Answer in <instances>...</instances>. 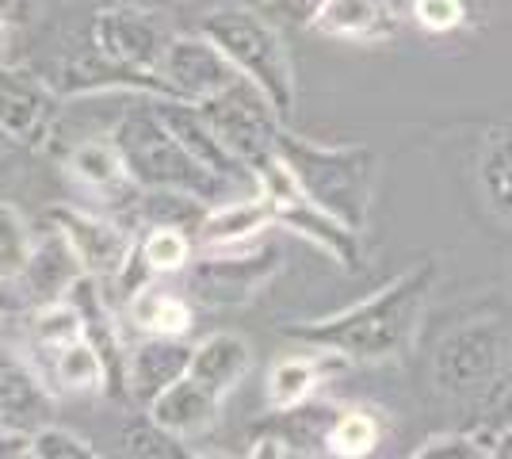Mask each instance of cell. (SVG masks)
<instances>
[{"label":"cell","instance_id":"9","mask_svg":"<svg viewBox=\"0 0 512 459\" xmlns=\"http://www.w3.org/2000/svg\"><path fill=\"white\" fill-rule=\"evenodd\" d=\"M169 39L172 27L161 20V12L138 8V4L100 8L88 23V50H96L115 66L146 69V73H157Z\"/></svg>","mask_w":512,"mask_h":459},{"label":"cell","instance_id":"34","mask_svg":"<svg viewBox=\"0 0 512 459\" xmlns=\"http://www.w3.org/2000/svg\"><path fill=\"white\" fill-rule=\"evenodd\" d=\"M409 16L428 35H448L467 20V4L463 0H413Z\"/></svg>","mask_w":512,"mask_h":459},{"label":"cell","instance_id":"2","mask_svg":"<svg viewBox=\"0 0 512 459\" xmlns=\"http://www.w3.org/2000/svg\"><path fill=\"white\" fill-rule=\"evenodd\" d=\"M276 153L287 165V173L295 176L306 196L318 203L321 211H329L333 219H341L348 230L363 234L371 219V203H375V173H379V157L367 146H325L314 138L279 127Z\"/></svg>","mask_w":512,"mask_h":459},{"label":"cell","instance_id":"31","mask_svg":"<svg viewBox=\"0 0 512 459\" xmlns=\"http://www.w3.org/2000/svg\"><path fill=\"white\" fill-rule=\"evenodd\" d=\"M31 226L12 203L0 199V276H16L31 253Z\"/></svg>","mask_w":512,"mask_h":459},{"label":"cell","instance_id":"27","mask_svg":"<svg viewBox=\"0 0 512 459\" xmlns=\"http://www.w3.org/2000/svg\"><path fill=\"white\" fill-rule=\"evenodd\" d=\"M478 180H482V196L501 219H512V127L490 131L478 161Z\"/></svg>","mask_w":512,"mask_h":459},{"label":"cell","instance_id":"5","mask_svg":"<svg viewBox=\"0 0 512 459\" xmlns=\"http://www.w3.org/2000/svg\"><path fill=\"white\" fill-rule=\"evenodd\" d=\"M283 272L276 245H226V249H195L184 264L188 303L207 310H237L249 306L264 287Z\"/></svg>","mask_w":512,"mask_h":459},{"label":"cell","instance_id":"28","mask_svg":"<svg viewBox=\"0 0 512 459\" xmlns=\"http://www.w3.org/2000/svg\"><path fill=\"white\" fill-rule=\"evenodd\" d=\"M195 245L192 234L180 230V226H161V222H150L142 238H134V257L146 264L153 280L157 276H172V272H184V264L192 261Z\"/></svg>","mask_w":512,"mask_h":459},{"label":"cell","instance_id":"12","mask_svg":"<svg viewBox=\"0 0 512 459\" xmlns=\"http://www.w3.org/2000/svg\"><path fill=\"white\" fill-rule=\"evenodd\" d=\"M153 111H157V119L172 131V138L192 153L207 173L222 176L226 184H234L241 192H256V176L237 157H230V150L218 142V134L207 123V115L199 111V104L176 100V96H153Z\"/></svg>","mask_w":512,"mask_h":459},{"label":"cell","instance_id":"10","mask_svg":"<svg viewBox=\"0 0 512 459\" xmlns=\"http://www.w3.org/2000/svg\"><path fill=\"white\" fill-rule=\"evenodd\" d=\"M46 219L65 238L69 253L77 257L85 276H92V280H100L107 287L127 268L130 253H134V238H138L130 226L107 219V215H92V211H81V207H69V203L50 207Z\"/></svg>","mask_w":512,"mask_h":459},{"label":"cell","instance_id":"16","mask_svg":"<svg viewBox=\"0 0 512 459\" xmlns=\"http://www.w3.org/2000/svg\"><path fill=\"white\" fill-rule=\"evenodd\" d=\"M188 368H192V345L184 337L142 333V341L127 349V372H123L127 398L138 406H150L165 387L184 379Z\"/></svg>","mask_w":512,"mask_h":459},{"label":"cell","instance_id":"25","mask_svg":"<svg viewBox=\"0 0 512 459\" xmlns=\"http://www.w3.org/2000/svg\"><path fill=\"white\" fill-rule=\"evenodd\" d=\"M69 173L77 176L85 188L92 192H123V188H134L130 184L127 169H123V157L115 150L111 138H88L81 146L69 150Z\"/></svg>","mask_w":512,"mask_h":459},{"label":"cell","instance_id":"17","mask_svg":"<svg viewBox=\"0 0 512 459\" xmlns=\"http://www.w3.org/2000/svg\"><path fill=\"white\" fill-rule=\"evenodd\" d=\"M272 222V207L260 192H249V196H234L222 199V203H211L203 211V219L195 222L192 230V245L195 249H226V245H245V241H256Z\"/></svg>","mask_w":512,"mask_h":459},{"label":"cell","instance_id":"6","mask_svg":"<svg viewBox=\"0 0 512 459\" xmlns=\"http://www.w3.org/2000/svg\"><path fill=\"white\" fill-rule=\"evenodd\" d=\"M256 176V192L268 199L272 207V222L299 234L302 241L318 245L329 261H337L341 268H360L363 253H360V234L348 230L341 219H333L329 211H321L314 199L302 192L295 184V176L287 173V165L279 161V153H272L268 161H260L253 169Z\"/></svg>","mask_w":512,"mask_h":459},{"label":"cell","instance_id":"24","mask_svg":"<svg viewBox=\"0 0 512 459\" xmlns=\"http://www.w3.org/2000/svg\"><path fill=\"white\" fill-rule=\"evenodd\" d=\"M27 337H31V349L39 352V360H50L54 352L69 349L73 341L85 337V322H81V310L73 306V299H54V303L31 306L27 314Z\"/></svg>","mask_w":512,"mask_h":459},{"label":"cell","instance_id":"4","mask_svg":"<svg viewBox=\"0 0 512 459\" xmlns=\"http://www.w3.org/2000/svg\"><path fill=\"white\" fill-rule=\"evenodd\" d=\"M199 31L211 39L230 66L253 81L268 104L276 108V115L283 123H291V111H295V69H291V54L287 43L279 35V27L272 23V16H264L260 8L249 4H234V8H211Z\"/></svg>","mask_w":512,"mask_h":459},{"label":"cell","instance_id":"38","mask_svg":"<svg viewBox=\"0 0 512 459\" xmlns=\"http://www.w3.org/2000/svg\"><path fill=\"white\" fill-rule=\"evenodd\" d=\"M0 66H16V31L8 16H0Z\"/></svg>","mask_w":512,"mask_h":459},{"label":"cell","instance_id":"35","mask_svg":"<svg viewBox=\"0 0 512 459\" xmlns=\"http://www.w3.org/2000/svg\"><path fill=\"white\" fill-rule=\"evenodd\" d=\"M321 8H325V0H268L260 12L264 16H276L283 23H295V27H314Z\"/></svg>","mask_w":512,"mask_h":459},{"label":"cell","instance_id":"32","mask_svg":"<svg viewBox=\"0 0 512 459\" xmlns=\"http://www.w3.org/2000/svg\"><path fill=\"white\" fill-rule=\"evenodd\" d=\"M413 459H493L490 433L474 429V433H436L428 437Z\"/></svg>","mask_w":512,"mask_h":459},{"label":"cell","instance_id":"39","mask_svg":"<svg viewBox=\"0 0 512 459\" xmlns=\"http://www.w3.org/2000/svg\"><path fill=\"white\" fill-rule=\"evenodd\" d=\"M16 12V0H0V16H12Z\"/></svg>","mask_w":512,"mask_h":459},{"label":"cell","instance_id":"36","mask_svg":"<svg viewBox=\"0 0 512 459\" xmlns=\"http://www.w3.org/2000/svg\"><path fill=\"white\" fill-rule=\"evenodd\" d=\"M27 310H31V303L23 295L20 280L16 276H0V326L12 322V318H23Z\"/></svg>","mask_w":512,"mask_h":459},{"label":"cell","instance_id":"8","mask_svg":"<svg viewBox=\"0 0 512 459\" xmlns=\"http://www.w3.org/2000/svg\"><path fill=\"white\" fill-rule=\"evenodd\" d=\"M199 111L207 115V123L214 127L218 142L230 150V157H237L249 173L276 153V134L279 127H287L268 104V96L245 77H237L230 88L203 100Z\"/></svg>","mask_w":512,"mask_h":459},{"label":"cell","instance_id":"22","mask_svg":"<svg viewBox=\"0 0 512 459\" xmlns=\"http://www.w3.org/2000/svg\"><path fill=\"white\" fill-rule=\"evenodd\" d=\"M249 372H253V345L241 333H234V329L211 333L199 345H192V368H188V375L199 379L218 398H226Z\"/></svg>","mask_w":512,"mask_h":459},{"label":"cell","instance_id":"29","mask_svg":"<svg viewBox=\"0 0 512 459\" xmlns=\"http://www.w3.org/2000/svg\"><path fill=\"white\" fill-rule=\"evenodd\" d=\"M379 440H383V429H379V421L367 414V410H341L337 421L329 425L325 456L363 459L379 448Z\"/></svg>","mask_w":512,"mask_h":459},{"label":"cell","instance_id":"13","mask_svg":"<svg viewBox=\"0 0 512 459\" xmlns=\"http://www.w3.org/2000/svg\"><path fill=\"white\" fill-rule=\"evenodd\" d=\"M58 96L46 81L23 73L20 66H0V134L39 150L54 131Z\"/></svg>","mask_w":512,"mask_h":459},{"label":"cell","instance_id":"7","mask_svg":"<svg viewBox=\"0 0 512 459\" xmlns=\"http://www.w3.org/2000/svg\"><path fill=\"white\" fill-rule=\"evenodd\" d=\"M505 360H509V333L490 318H482V322L451 329L436 345L432 379L451 398L478 402V398H493V391L501 387Z\"/></svg>","mask_w":512,"mask_h":459},{"label":"cell","instance_id":"33","mask_svg":"<svg viewBox=\"0 0 512 459\" xmlns=\"http://www.w3.org/2000/svg\"><path fill=\"white\" fill-rule=\"evenodd\" d=\"M100 452L81 433H69L58 421L31 433V459H96Z\"/></svg>","mask_w":512,"mask_h":459},{"label":"cell","instance_id":"19","mask_svg":"<svg viewBox=\"0 0 512 459\" xmlns=\"http://www.w3.org/2000/svg\"><path fill=\"white\" fill-rule=\"evenodd\" d=\"M77 276H85V272H81L77 257L69 253V245H65V238L54 226L39 241H31V253H27L20 272H16V280H20L31 306L65 299L69 287L77 284Z\"/></svg>","mask_w":512,"mask_h":459},{"label":"cell","instance_id":"26","mask_svg":"<svg viewBox=\"0 0 512 459\" xmlns=\"http://www.w3.org/2000/svg\"><path fill=\"white\" fill-rule=\"evenodd\" d=\"M39 372H43V379L50 383V391H54V387L65 394L104 391V364H100V356H96V349L88 345L85 337L73 341L69 349L54 352V356L46 360V368H39Z\"/></svg>","mask_w":512,"mask_h":459},{"label":"cell","instance_id":"15","mask_svg":"<svg viewBox=\"0 0 512 459\" xmlns=\"http://www.w3.org/2000/svg\"><path fill=\"white\" fill-rule=\"evenodd\" d=\"M58 414L54 391L43 379V372L23 360L20 352L0 345V425H16V429H43Z\"/></svg>","mask_w":512,"mask_h":459},{"label":"cell","instance_id":"14","mask_svg":"<svg viewBox=\"0 0 512 459\" xmlns=\"http://www.w3.org/2000/svg\"><path fill=\"white\" fill-rule=\"evenodd\" d=\"M50 92L58 100H81V96H100V92H138V96H172L169 85L161 81V73L146 69L115 66L100 58L96 50H85L77 58H65L62 66L46 77Z\"/></svg>","mask_w":512,"mask_h":459},{"label":"cell","instance_id":"3","mask_svg":"<svg viewBox=\"0 0 512 459\" xmlns=\"http://www.w3.org/2000/svg\"><path fill=\"white\" fill-rule=\"evenodd\" d=\"M111 142H115V150L123 157V169L138 192H184L207 207L222 203V199L249 196L234 184H226L222 176L207 173L192 153L172 138V131L157 119L153 108H138L123 115L111 131Z\"/></svg>","mask_w":512,"mask_h":459},{"label":"cell","instance_id":"23","mask_svg":"<svg viewBox=\"0 0 512 459\" xmlns=\"http://www.w3.org/2000/svg\"><path fill=\"white\" fill-rule=\"evenodd\" d=\"M127 326L138 333H157V337H184L195 326V310L184 295L165 291L161 284L146 280L134 287L127 299Z\"/></svg>","mask_w":512,"mask_h":459},{"label":"cell","instance_id":"40","mask_svg":"<svg viewBox=\"0 0 512 459\" xmlns=\"http://www.w3.org/2000/svg\"><path fill=\"white\" fill-rule=\"evenodd\" d=\"M4 176H8V157H4V150H0V184H4Z\"/></svg>","mask_w":512,"mask_h":459},{"label":"cell","instance_id":"11","mask_svg":"<svg viewBox=\"0 0 512 459\" xmlns=\"http://www.w3.org/2000/svg\"><path fill=\"white\" fill-rule=\"evenodd\" d=\"M161 81L169 85V92L176 100H188V104H203L218 96L222 88H230L241 77L230 58L218 50V46L199 31V35H176L172 31L169 46L161 54Z\"/></svg>","mask_w":512,"mask_h":459},{"label":"cell","instance_id":"1","mask_svg":"<svg viewBox=\"0 0 512 459\" xmlns=\"http://www.w3.org/2000/svg\"><path fill=\"white\" fill-rule=\"evenodd\" d=\"M436 287V264L425 261L394 276L375 295L360 299L341 314L314 318V322H291L283 326V337L299 341L306 349H325L344 356L348 364H386L402 360L421 333L428 295Z\"/></svg>","mask_w":512,"mask_h":459},{"label":"cell","instance_id":"37","mask_svg":"<svg viewBox=\"0 0 512 459\" xmlns=\"http://www.w3.org/2000/svg\"><path fill=\"white\" fill-rule=\"evenodd\" d=\"M0 459H31V433L16 425H0Z\"/></svg>","mask_w":512,"mask_h":459},{"label":"cell","instance_id":"30","mask_svg":"<svg viewBox=\"0 0 512 459\" xmlns=\"http://www.w3.org/2000/svg\"><path fill=\"white\" fill-rule=\"evenodd\" d=\"M123 452L138 459H188L192 452L184 448V440L172 437L169 429H161L157 421L142 417L123 429Z\"/></svg>","mask_w":512,"mask_h":459},{"label":"cell","instance_id":"20","mask_svg":"<svg viewBox=\"0 0 512 459\" xmlns=\"http://www.w3.org/2000/svg\"><path fill=\"white\" fill-rule=\"evenodd\" d=\"M341 368H348V360L337 356V352H325V349H310V352H299V356H283V360L272 364L268 383H264L268 406H272V410H291V406H299V402H306V398H314L321 383H325L329 375H337Z\"/></svg>","mask_w":512,"mask_h":459},{"label":"cell","instance_id":"41","mask_svg":"<svg viewBox=\"0 0 512 459\" xmlns=\"http://www.w3.org/2000/svg\"><path fill=\"white\" fill-rule=\"evenodd\" d=\"M241 4H249V8H264L268 0H241Z\"/></svg>","mask_w":512,"mask_h":459},{"label":"cell","instance_id":"21","mask_svg":"<svg viewBox=\"0 0 512 459\" xmlns=\"http://www.w3.org/2000/svg\"><path fill=\"white\" fill-rule=\"evenodd\" d=\"M310 31L337 43H383L398 31V16L386 0H325Z\"/></svg>","mask_w":512,"mask_h":459},{"label":"cell","instance_id":"18","mask_svg":"<svg viewBox=\"0 0 512 459\" xmlns=\"http://www.w3.org/2000/svg\"><path fill=\"white\" fill-rule=\"evenodd\" d=\"M146 417L157 421L161 429H169L172 437L195 440L218 425L222 398L214 391H207L199 379L184 375V379H176L172 387H165V391L153 398L150 406H146Z\"/></svg>","mask_w":512,"mask_h":459}]
</instances>
